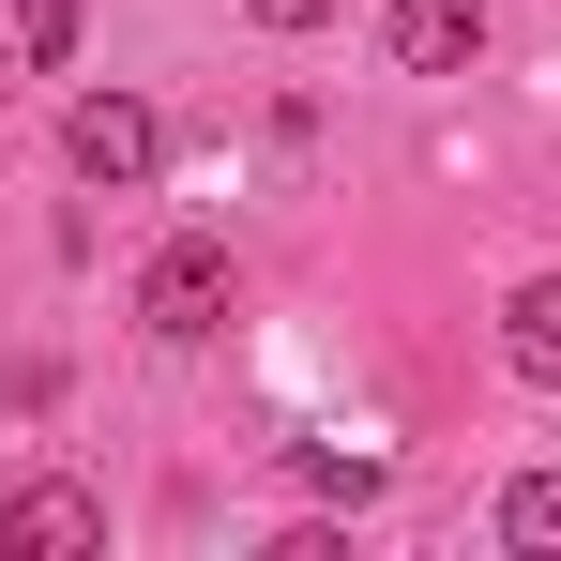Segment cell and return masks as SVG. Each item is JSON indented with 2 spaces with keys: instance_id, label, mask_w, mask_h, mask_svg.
Here are the masks:
<instances>
[{
  "instance_id": "6da1fadb",
  "label": "cell",
  "mask_w": 561,
  "mask_h": 561,
  "mask_svg": "<svg viewBox=\"0 0 561 561\" xmlns=\"http://www.w3.org/2000/svg\"><path fill=\"white\" fill-rule=\"evenodd\" d=\"M152 152H168V122H152L137 92H77L61 106V168H77V183L122 197V183H152Z\"/></svg>"
},
{
  "instance_id": "7a4b0ae2",
  "label": "cell",
  "mask_w": 561,
  "mask_h": 561,
  "mask_svg": "<svg viewBox=\"0 0 561 561\" xmlns=\"http://www.w3.org/2000/svg\"><path fill=\"white\" fill-rule=\"evenodd\" d=\"M137 319H152L168 350H197V334L228 319V243H213V228H183V243H152V274H137Z\"/></svg>"
},
{
  "instance_id": "3957f363",
  "label": "cell",
  "mask_w": 561,
  "mask_h": 561,
  "mask_svg": "<svg viewBox=\"0 0 561 561\" xmlns=\"http://www.w3.org/2000/svg\"><path fill=\"white\" fill-rule=\"evenodd\" d=\"M0 547H15V561H77V547H106V501L61 485V470H31V485L0 501Z\"/></svg>"
},
{
  "instance_id": "277c9868",
  "label": "cell",
  "mask_w": 561,
  "mask_h": 561,
  "mask_svg": "<svg viewBox=\"0 0 561 561\" xmlns=\"http://www.w3.org/2000/svg\"><path fill=\"white\" fill-rule=\"evenodd\" d=\"M379 46H394L410 77H456L470 46H485V0H394V15H379Z\"/></svg>"
},
{
  "instance_id": "5b68a950",
  "label": "cell",
  "mask_w": 561,
  "mask_h": 561,
  "mask_svg": "<svg viewBox=\"0 0 561 561\" xmlns=\"http://www.w3.org/2000/svg\"><path fill=\"white\" fill-rule=\"evenodd\" d=\"M501 365H516V379H547V394H561V274H531L516 304H501Z\"/></svg>"
},
{
  "instance_id": "8992f818",
  "label": "cell",
  "mask_w": 561,
  "mask_h": 561,
  "mask_svg": "<svg viewBox=\"0 0 561 561\" xmlns=\"http://www.w3.org/2000/svg\"><path fill=\"white\" fill-rule=\"evenodd\" d=\"M501 547H531V561L561 547V470H516L501 485Z\"/></svg>"
},
{
  "instance_id": "52a82bcc",
  "label": "cell",
  "mask_w": 561,
  "mask_h": 561,
  "mask_svg": "<svg viewBox=\"0 0 561 561\" xmlns=\"http://www.w3.org/2000/svg\"><path fill=\"white\" fill-rule=\"evenodd\" d=\"M288 470H304L319 501H350V516H365V501H379V456H350V440H304V456H288Z\"/></svg>"
},
{
  "instance_id": "ba28073f",
  "label": "cell",
  "mask_w": 561,
  "mask_h": 561,
  "mask_svg": "<svg viewBox=\"0 0 561 561\" xmlns=\"http://www.w3.org/2000/svg\"><path fill=\"white\" fill-rule=\"evenodd\" d=\"M15 46L31 61H77V0H15Z\"/></svg>"
},
{
  "instance_id": "9c48e42d",
  "label": "cell",
  "mask_w": 561,
  "mask_h": 561,
  "mask_svg": "<svg viewBox=\"0 0 561 561\" xmlns=\"http://www.w3.org/2000/svg\"><path fill=\"white\" fill-rule=\"evenodd\" d=\"M243 15H259V31H319L334 0H243Z\"/></svg>"
}]
</instances>
